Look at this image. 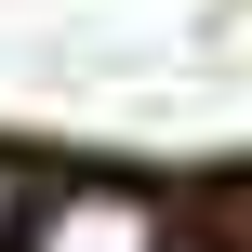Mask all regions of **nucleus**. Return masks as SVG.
<instances>
[{"instance_id":"f257e3e1","label":"nucleus","mask_w":252,"mask_h":252,"mask_svg":"<svg viewBox=\"0 0 252 252\" xmlns=\"http://www.w3.org/2000/svg\"><path fill=\"white\" fill-rule=\"evenodd\" d=\"M13 252H159V199H146V186H120V173H80V186L27 199Z\"/></svg>"}]
</instances>
